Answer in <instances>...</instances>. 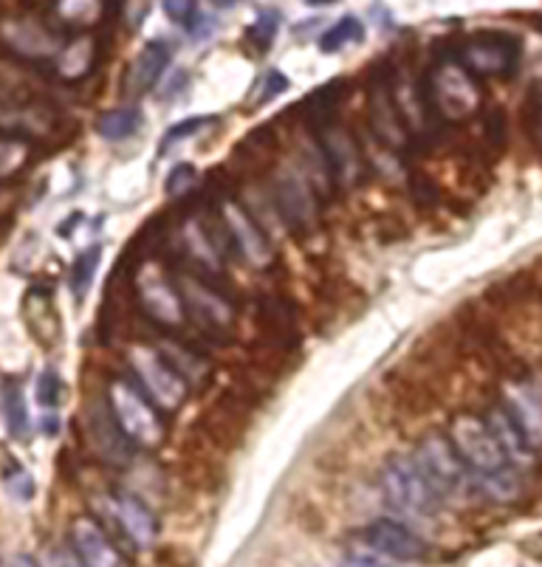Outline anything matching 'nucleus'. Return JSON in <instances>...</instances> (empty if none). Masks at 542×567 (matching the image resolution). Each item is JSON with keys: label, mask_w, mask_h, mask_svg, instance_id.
Listing matches in <instances>:
<instances>
[{"label": "nucleus", "mask_w": 542, "mask_h": 567, "mask_svg": "<svg viewBox=\"0 0 542 567\" xmlns=\"http://www.w3.org/2000/svg\"><path fill=\"white\" fill-rule=\"evenodd\" d=\"M108 412L125 441L139 450H158L167 437L162 410L133 381L113 379L105 393Z\"/></svg>", "instance_id": "obj_1"}, {"label": "nucleus", "mask_w": 542, "mask_h": 567, "mask_svg": "<svg viewBox=\"0 0 542 567\" xmlns=\"http://www.w3.org/2000/svg\"><path fill=\"white\" fill-rule=\"evenodd\" d=\"M421 87H425V100L432 116L447 118V122L472 118L480 111V105H483L478 82H474V76L458 60H443V63H438L427 74Z\"/></svg>", "instance_id": "obj_2"}, {"label": "nucleus", "mask_w": 542, "mask_h": 567, "mask_svg": "<svg viewBox=\"0 0 542 567\" xmlns=\"http://www.w3.org/2000/svg\"><path fill=\"white\" fill-rule=\"evenodd\" d=\"M381 494L387 505L401 514L430 517L441 508V497L430 486L418 463L407 455H390L381 468Z\"/></svg>", "instance_id": "obj_3"}, {"label": "nucleus", "mask_w": 542, "mask_h": 567, "mask_svg": "<svg viewBox=\"0 0 542 567\" xmlns=\"http://www.w3.org/2000/svg\"><path fill=\"white\" fill-rule=\"evenodd\" d=\"M127 364L133 370V384L147 395L162 412H175L187 399V381L175 373L167 355L147 344H131L127 348Z\"/></svg>", "instance_id": "obj_4"}, {"label": "nucleus", "mask_w": 542, "mask_h": 567, "mask_svg": "<svg viewBox=\"0 0 542 567\" xmlns=\"http://www.w3.org/2000/svg\"><path fill=\"white\" fill-rule=\"evenodd\" d=\"M449 441H452L456 452L461 455V461L467 463L469 472L478 474L474 481L494 477V474H503L509 468H514L509 463V457L503 455V450L498 446V441H494L487 421L480 415H472V412H461L452 421V426H449Z\"/></svg>", "instance_id": "obj_5"}, {"label": "nucleus", "mask_w": 542, "mask_h": 567, "mask_svg": "<svg viewBox=\"0 0 542 567\" xmlns=\"http://www.w3.org/2000/svg\"><path fill=\"white\" fill-rule=\"evenodd\" d=\"M412 461L418 463V468L430 481V486L436 488L438 497L461 494L469 486H474V474L461 461L449 435H441V432H430V435L421 437Z\"/></svg>", "instance_id": "obj_6"}, {"label": "nucleus", "mask_w": 542, "mask_h": 567, "mask_svg": "<svg viewBox=\"0 0 542 567\" xmlns=\"http://www.w3.org/2000/svg\"><path fill=\"white\" fill-rule=\"evenodd\" d=\"M215 229H218L226 249L237 251V255L244 257L246 262H252V266L263 268L272 262V257H275L266 231L260 229V224L252 218V213L241 204V200H221L218 213H215Z\"/></svg>", "instance_id": "obj_7"}, {"label": "nucleus", "mask_w": 542, "mask_h": 567, "mask_svg": "<svg viewBox=\"0 0 542 567\" xmlns=\"http://www.w3.org/2000/svg\"><path fill=\"white\" fill-rule=\"evenodd\" d=\"M456 60L472 76H511L520 65V40L505 32H478L463 40Z\"/></svg>", "instance_id": "obj_8"}, {"label": "nucleus", "mask_w": 542, "mask_h": 567, "mask_svg": "<svg viewBox=\"0 0 542 567\" xmlns=\"http://www.w3.org/2000/svg\"><path fill=\"white\" fill-rule=\"evenodd\" d=\"M136 300L150 317V322L162 324L167 331H178L187 322L178 286H175V280L164 277V271H158V268L150 266L136 277Z\"/></svg>", "instance_id": "obj_9"}, {"label": "nucleus", "mask_w": 542, "mask_h": 567, "mask_svg": "<svg viewBox=\"0 0 542 567\" xmlns=\"http://www.w3.org/2000/svg\"><path fill=\"white\" fill-rule=\"evenodd\" d=\"M181 293V302H184V311L187 317H193L201 328H206L209 333H226L235 322V308L226 300L224 293L215 291L209 282L201 280L198 275H181L175 280Z\"/></svg>", "instance_id": "obj_10"}, {"label": "nucleus", "mask_w": 542, "mask_h": 567, "mask_svg": "<svg viewBox=\"0 0 542 567\" xmlns=\"http://www.w3.org/2000/svg\"><path fill=\"white\" fill-rule=\"evenodd\" d=\"M319 156H323L328 173L345 187H354L365 175V156L348 127L337 122H325L319 127Z\"/></svg>", "instance_id": "obj_11"}, {"label": "nucleus", "mask_w": 542, "mask_h": 567, "mask_svg": "<svg viewBox=\"0 0 542 567\" xmlns=\"http://www.w3.org/2000/svg\"><path fill=\"white\" fill-rule=\"evenodd\" d=\"M361 539L365 545H370L379 554L390 556V559L399 561H418L427 556V543L416 530H410L407 525L396 523V519H376L368 528L361 530Z\"/></svg>", "instance_id": "obj_12"}, {"label": "nucleus", "mask_w": 542, "mask_h": 567, "mask_svg": "<svg viewBox=\"0 0 542 567\" xmlns=\"http://www.w3.org/2000/svg\"><path fill=\"white\" fill-rule=\"evenodd\" d=\"M71 545H74V556L85 567H127L125 556L119 554L116 545L111 543V536L91 517L74 519Z\"/></svg>", "instance_id": "obj_13"}, {"label": "nucleus", "mask_w": 542, "mask_h": 567, "mask_svg": "<svg viewBox=\"0 0 542 567\" xmlns=\"http://www.w3.org/2000/svg\"><path fill=\"white\" fill-rule=\"evenodd\" d=\"M113 523L131 539L136 548H153L158 539V519L147 505L127 492H116L111 497Z\"/></svg>", "instance_id": "obj_14"}, {"label": "nucleus", "mask_w": 542, "mask_h": 567, "mask_svg": "<svg viewBox=\"0 0 542 567\" xmlns=\"http://www.w3.org/2000/svg\"><path fill=\"white\" fill-rule=\"evenodd\" d=\"M370 127L390 151H405L410 144V131H407L405 118H401L393 94H390V82L385 80L376 82V87L370 91Z\"/></svg>", "instance_id": "obj_15"}, {"label": "nucleus", "mask_w": 542, "mask_h": 567, "mask_svg": "<svg viewBox=\"0 0 542 567\" xmlns=\"http://www.w3.org/2000/svg\"><path fill=\"white\" fill-rule=\"evenodd\" d=\"M275 204L292 229H306L317 220V198L299 175H280L275 182Z\"/></svg>", "instance_id": "obj_16"}, {"label": "nucleus", "mask_w": 542, "mask_h": 567, "mask_svg": "<svg viewBox=\"0 0 542 567\" xmlns=\"http://www.w3.org/2000/svg\"><path fill=\"white\" fill-rule=\"evenodd\" d=\"M505 415L514 421L531 450H542V401L525 384H511L503 395Z\"/></svg>", "instance_id": "obj_17"}, {"label": "nucleus", "mask_w": 542, "mask_h": 567, "mask_svg": "<svg viewBox=\"0 0 542 567\" xmlns=\"http://www.w3.org/2000/svg\"><path fill=\"white\" fill-rule=\"evenodd\" d=\"M23 319L25 328L43 348H54L60 342V311L54 306L49 288L34 286L23 297Z\"/></svg>", "instance_id": "obj_18"}, {"label": "nucleus", "mask_w": 542, "mask_h": 567, "mask_svg": "<svg viewBox=\"0 0 542 567\" xmlns=\"http://www.w3.org/2000/svg\"><path fill=\"white\" fill-rule=\"evenodd\" d=\"M170 56H173V51H170V45L162 43V40H153V43L144 45V49L136 54V60L131 63V69H127V76H125L127 94L131 96L147 94L150 87L156 85V82L162 80L164 71H167Z\"/></svg>", "instance_id": "obj_19"}, {"label": "nucleus", "mask_w": 542, "mask_h": 567, "mask_svg": "<svg viewBox=\"0 0 542 567\" xmlns=\"http://www.w3.org/2000/svg\"><path fill=\"white\" fill-rule=\"evenodd\" d=\"M483 421H487V426L492 430L494 441H498V446L503 450V455L509 457L511 466H529V463L534 461V450H531L529 443H525V437L520 435L514 421L505 415L503 406H494Z\"/></svg>", "instance_id": "obj_20"}, {"label": "nucleus", "mask_w": 542, "mask_h": 567, "mask_svg": "<svg viewBox=\"0 0 542 567\" xmlns=\"http://www.w3.org/2000/svg\"><path fill=\"white\" fill-rule=\"evenodd\" d=\"M96 65V40L94 38H80L74 43L65 45L57 56V74L63 80L76 82L82 76H88Z\"/></svg>", "instance_id": "obj_21"}, {"label": "nucleus", "mask_w": 542, "mask_h": 567, "mask_svg": "<svg viewBox=\"0 0 542 567\" xmlns=\"http://www.w3.org/2000/svg\"><path fill=\"white\" fill-rule=\"evenodd\" d=\"M142 127V113L139 107H113L96 118V133L105 142H125Z\"/></svg>", "instance_id": "obj_22"}, {"label": "nucleus", "mask_w": 542, "mask_h": 567, "mask_svg": "<svg viewBox=\"0 0 542 567\" xmlns=\"http://www.w3.org/2000/svg\"><path fill=\"white\" fill-rule=\"evenodd\" d=\"M0 410H3V421L12 437H25L29 432V410H25L23 386L18 381H7L0 390Z\"/></svg>", "instance_id": "obj_23"}, {"label": "nucleus", "mask_w": 542, "mask_h": 567, "mask_svg": "<svg viewBox=\"0 0 542 567\" xmlns=\"http://www.w3.org/2000/svg\"><path fill=\"white\" fill-rule=\"evenodd\" d=\"M361 40H365V25H361V20L354 18V14H345V18H339L323 34L319 45H323V54H337L345 45H359Z\"/></svg>", "instance_id": "obj_24"}, {"label": "nucleus", "mask_w": 542, "mask_h": 567, "mask_svg": "<svg viewBox=\"0 0 542 567\" xmlns=\"http://www.w3.org/2000/svg\"><path fill=\"white\" fill-rule=\"evenodd\" d=\"M57 18L74 29H91L102 18V0H57Z\"/></svg>", "instance_id": "obj_25"}, {"label": "nucleus", "mask_w": 542, "mask_h": 567, "mask_svg": "<svg viewBox=\"0 0 542 567\" xmlns=\"http://www.w3.org/2000/svg\"><path fill=\"white\" fill-rule=\"evenodd\" d=\"M100 260H102L100 246H91V249L80 251V257L74 260V268H71V288H74L76 300H82V297L88 293V288H91V282H94Z\"/></svg>", "instance_id": "obj_26"}, {"label": "nucleus", "mask_w": 542, "mask_h": 567, "mask_svg": "<svg viewBox=\"0 0 542 567\" xmlns=\"http://www.w3.org/2000/svg\"><path fill=\"white\" fill-rule=\"evenodd\" d=\"M277 32H280V12H275V9H263V12L257 14L255 23L249 25V40L257 51H266L268 45L275 43Z\"/></svg>", "instance_id": "obj_27"}, {"label": "nucleus", "mask_w": 542, "mask_h": 567, "mask_svg": "<svg viewBox=\"0 0 542 567\" xmlns=\"http://www.w3.org/2000/svg\"><path fill=\"white\" fill-rule=\"evenodd\" d=\"M3 483H7V492L12 494L18 503H29V499L34 497V492H38V486H34V477L29 474V468H23L20 463H9L7 472H3Z\"/></svg>", "instance_id": "obj_28"}, {"label": "nucleus", "mask_w": 542, "mask_h": 567, "mask_svg": "<svg viewBox=\"0 0 542 567\" xmlns=\"http://www.w3.org/2000/svg\"><path fill=\"white\" fill-rule=\"evenodd\" d=\"M63 395H65V384L60 379L57 370H43L38 379V404L43 410H57V406L63 404Z\"/></svg>", "instance_id": "obj_29"}, {"label": "nucleus", "mask_w": 542, "mask_h": 567, "mask_svg": "<svg viewBox=\"0 0 542 567\" xmlns=\"http://www.w3.org/2000/svg\"><path fill=\"white\" fill-rule=\"evenodd\" d=\"M288 91V76L280 74L277 69H268L266 74L260 76L255 87V96H252V105H266V102L277 100V96Z\"/></svg>", "instance_id": "obj_30"}, {"label": "nucleus", "mask_w": 542, "mask_h": 567, "mask_svg": "<svg viewBox=\"0 0 542 567\" xmlns=\"http://www.w3.org/2000/svg\"><path fill=\"white\" fill-rule=\"evenodd\" d=\"M29 158V147L18 138H0V175H12Z\"/></svg>", "instance_id": "obj_31"}, {"label": "nucleus", "mask_w": 542, "mask_h": 567, "mask_svg": "<svg viewBox=\"0 0 542 567\" xmlns=\"http://www.w3.org/2000/svg\"><path fill=\"white\" fill-rule=\"evenodd\" d=\"M195 178H198V173H195L193 164H178V167L170 169L164 189H167L170 198H181V195H187L195 187Z\"/></svg>", "instance_id": "obj_32"}, {"label": "nucleus", "mask_w": 542, "mask_h": 567, "mask_svg": "<svg viewBox=\"0 0 542 567\" xmlns=\"http://www.w3.org/2000/svg\"><path fill=\"white\" fill-rule=\"evenodd\" d=\"M213 122H215L213 116H193V118H184V122H178V125H173L167 133H164V147H167V144L181 142V138L195 136V133L204 131V127H209V125H213Z\"/></svg>", "instance_id": "obj_33"}, {"label": "nucleus", "mask_w": 542, "mask_h": 567, "mask_svg": "<svg viewBox=\"0 0 542 567\" xmlns=\"http://www.w3.org/2000/svg\"><path fill=\"white\" fill-rule=\"evenodd\" d=\"M164 14L175 23H190V18L195 14V0H162Z\"/></svg>", "instance_id": "obj_34"}, {"label": "nucleus", "mask_w": 542, "mask_h": 567, "mask_svg": "<svg viewBox=\"0 0 542 567\" xmlns=\"http://www.w3.org/2000/svg\"><path fill=\"white\" fill-rule=\"evenodd\" d=\"M339 567H387L385 561L374 559V556H348Z\"/></svg>", "instance_id": "obj_35"}, {"label": "nucleus", "mask_w": 542, "mask_h": 567, "mask_svg": "<svg viewBox=\"0 0 542 567\" xmlns=\"http://www.w3.org/2000/svg\"><path fill=\"white\" fill-rule=\"evenodd\" d=\"M54 567H85L74 554H54Z\"/></svg>", "instance_id": "obj_36"}, {"label": "nucleus", "mask_w": 542, "mask_h": 567, "mask_svg": "<svg viewBox=\"0 0 542 567\" xmlns=\"http://www.w3.org/2000/svg\"><path fill=\"white\" fill-rule=\"evenodd\" d=\"M9 567H40V565L32 559V556H14L12 565H9Z\"/></svg>", "instance_id": "obj_37"}, {"label": "nucleus", "mask_w": 542, "mask_h": 567, "mask_svg": "<svg viewBox=\"0 0 542 567\" xmlns=\"http://www.w3.org/2000/svg\"><path fill=\"white\" fill-rule=\"evenodd\" d=\"M218 7H232V3H237V0H215Z\"/></svg>", "instance_id": "obj_38"}, {"label": "nucleus", "mask_w": 542, "mask_h": 567, "mask_svg": "<svg viewBox=\"0 0 542 567\" xmlns=\"http://www.w3.org/2000/svg\"><path fill=\"white\" fill-rule=\"evenodd\" d=\"M540 113H542V100H540Z\"/></svg>", "instance_id": "obj_39"}]
</instances>
